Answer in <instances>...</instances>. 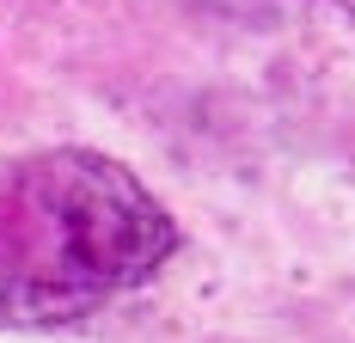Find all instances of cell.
I'll list each match as a JSON object with an SVG mask.
<instances>
[{
  "label": "cell",
  "mask_w": 355,
  "mask_h": 343,
  "mask_svg": "<svg viewBox=\"0 0 355 343\" xmlns=\"http://www.w3.org/2000/svg\"><path fill=\"white\" fill-rule=\"evenodd\" d=\"M178 251L172 208L98 147L0 166V325L49 331L135 294Z\"/></svg>",
  "instance_id": "1"
},
{
  "label": "cell",
  "mask_w": 355,
  "mask_h": 343,
  "mask_svg": "<svg viewBox=\"0 0 355 343\" xmlns=\"http://www.w3.org/2000/svg\"><path fill=\"white\" fill-rule=\"evenodd\" d=\"M331 6H337V12H343V19L355 25V0H331Z\"/></svg>",
  "instance_id": "2"
}]
</instances>
